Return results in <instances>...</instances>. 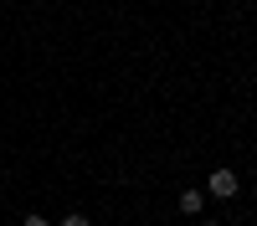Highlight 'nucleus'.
<instances>
[{"mask_svg": "<svg viewBox=\"0 0 257 226\" xmlns=\"http://www.w3.org/2000/svg\"><path fill=\"white\" fill-rule=\"evenodd\" d=\"M201 205H206L201 190H185V195H180V211H185V216H201Z\"/></svg>", "mask_w": 257, "mask_h": 226, "instance_id": "2", "label": "nucleus"}, {"mask_svg": "<svg viewBox=\"0 0 257 226\" xmlns=\"http://www.w3.org/2000/svg\"><path fill=\"white\" fill-rule=\"evenodd\" d=\"M62 226H88V216H77V211H72V216H67V221H62Z\"/></svg>", "mask_w": 257, "mask_h": 226, "instance_id": "3", "label": "nucleus"}, {"mask_svg": "<svg viewBox=\"0 0 257 226\" xmlns=\"http://www.w3.org/2000/svg\"><path fill=\"white\" fill-rule=\"evenodd\" d=\"M211 195H221V200H231L237 195V170H211V185H206Z\"/></svg>", "mask_w": 257, "mask_h": 226, "instance_id": "1", "label": "nucleus"}, {"mask_svg": "<svg viewBox=\"0 0 257 226\" xmlns=\"http://www.w3.org/2000/svg\"><path fill=\"white\" fill-rule=\"evenodd\" d=\"M21 226H47V221H41V216H26V221H21Z\"/></svg>", "mask_w": 257, "mask_h": 226, "instance_id": "4", "label": "nucleus"}, {"mask_svg": "<svg viewBox=\"0 0 257 226\" xmlns=\"http://www.w3.org/2000/svg\"><path fill=\"white\" fill-rule=\"evenodd\" d=\"M206 226H216V221H206Z\"/></svg>", "mask_w": 257, "mask_h": 226, "instance_id": "5", "label": "nucleus"}]
</instances>
